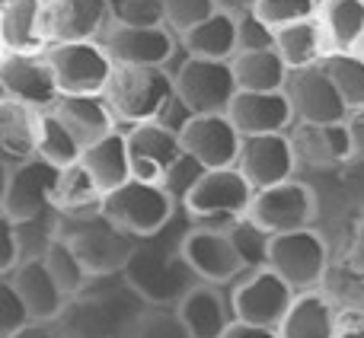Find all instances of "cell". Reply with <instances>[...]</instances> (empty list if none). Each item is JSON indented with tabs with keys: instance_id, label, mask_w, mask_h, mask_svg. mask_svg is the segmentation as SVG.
Returning <instances> with one entry per match:
<instances>
[{
	"instance_id": "52a82bcc",
	"label": "cell",
	"mask_w": 364,
	"mask_h": 338,
	"mask_svg": "<svg viewBox=\"0 0 364 338\" xmlns=\"http://www.w3.org/2000/svg\"><path fill=\"white\" fill-rule=\"evenodd\" d=\"M333 258H336L333 246H329V239L323 236L316 227H304V230H291V233H282V236H272L269 268L278 271L297 294H304V290H320Z\"/></svg>"
},
{
	"instance_id": "4316f807",
	"label": "cell",
	"mask_w": 364,
	"mask_h": 338,
	"mask_svg": "<svg viewBox=\"0 0 364 338\" xmlns=\"http://www.w3.org/2000/svg\"><path fill=\"white\" fill-rule=\"evenodd\" d=\"M42 109L23 102L0 99V153L10 160L38 157V131H42Z\"/></svg>"
},
{
	"instance_id": "5b68a950",
	"label": "cell",
	"mask_w": 364,
	"mask_h": 338,
	"mask_svg": "<svg viewBox=\"0 0 364 338\" xmlns=\"http://www.w3.org/2000/svg\"><path fill=\"white\" fill-rule=\"evenodd\" d=\"M179 207L182 205L160 182L128 179L122 188L106 195L102 214H106L115 227H122V230L132 233L134 239H141V236H154V233L164 230L179 214Z\"/></svg>"
},
{
	"instance_id": "d6986e66",
	"label": "cell",
	"mask_w": 364,
	"mask_h": 338,
	"mask_svg": "<svg viewBox=\"0 0 364 338\" xmlns=\"http://www.w3.org/2000/svg\"><path fill=\"white\" fill-rule=\"evenodd\" d=\"M237 169L250 179L256 192L272 188L278 182L294 179L297 169L294 144L288 134H259V138H243V151H240Z\"/></svg>"
},
{
	"instance_id": "f907efd6",
	"label": "cell",
	"mask_w": 364,
	"mask_h": 338,
	"mask_svg": "<svg viewBox=\"0 0 364 338\" xmlns=\"http://www.w3.org/2000/svg\"><path fill=\"white\" fill-rule=\"evenodd\" d=\"M333 338H364V313H339Z\"/></svg>"
},
{
	"instance_id": "ba28073f",
	"label": "cell",
	"mask_w": 364,
	"mask_h": 338,
	"mask_svg": "<svg viewBox=\"0 0 364 338\" xmlns=\"http://www.w3.org/2000/svg\"><path fill=\"white\" fill-rule=\"evenodd\" d=\"M173 77H176V93L195 115H227L240 93L230 61L182 55V61L173 67Z\"/></svg>"
},
{
	"instance_id": "db71d44e",
	"label": "cell",
	"mask_w": 364,
	"mask_h": 338,
	"mask_svg": "<svg viewBox=\"0 0 364 338\" xmlns=\"http://www.w3.org/2000/svg\"><path fill=\"white\" fill-rule=\"evenodd\" d=\"M256 4H259V0H218L220 10L233 13V16H246V13H252V10H256Z\"/></svg>"
},
{
	"instance_id": "f35d334b",
	"label": "cell",
	"mask_w": 364,
	"mask_h": 338,
	"mask_svg": "<svg viewBox=\"0 0 364 338\" xmlns=\"http://www.w3.org/2000/svg\"><path fill=\"white\" fill-rule=\"evenodd\" d=\"M252 13L272 29H284V26L320 16V0H259Z\"/></svg>"
},
{
	"instance_id": "5bb4252c",
	"label": "cell",
	"mask_w": 364,
	"mask_h": 338,
	"mask_svg": "<svg viewBox=\"0 0 364 338\" xmlns=\"http://www.w3.org/2000/svg\"><path fill=\"white\" fill-rule=\"evenodd\" d=\"M102 45L115 64H128V67H170L182 55V42L170 26L115 23L102 36Z\"/></svg>"
},
{
	"instance_id": "277c9868",
	"label": "cell",
	"mask_w": 364,
	"mask_h": 338,
	"mask_svg": "<svg viewBox=\"0 0 364 338\" xmlns=\"http://www.w3.org/2000/svg\"><path fill=\"white\" fill-rule=\"evenodd\" d=\"M61 236L77 249L83 258L87 271L93 278H112L122 275L132 258L138 239L115 227L106 214H93V217H61Z\"/></svg>"
},
{
	"instance_id": "c3c4849f",
	"label": "cell",
	"mask_w": 364,
	"mask_h": 338,
	"mask_svg": "<svg viewBox=\"0 0 364 338\" xmlns=\"http://www.w3.org/2000/svg\"><path fill=\"white\" fill-rule=\"evenodd\" d=\"M192 119H195V112L186 106V102H182V96H179V93H173V99L166 102V106H164V112L157 115V121H160V125L173 128V131H176V134L186 131V125H188V121H192Z\"/></svg>"
},
{
	"instance_id": "9c48e42d",
	"label": "cell",
	"mask_w": 364,
	"mask_h": 338,
	"mask_svg": "<svg viewBox=\"0 0 364 338\" xmlns=\"http://www.w3.org/2000/svg\"><path fill=\"white\" fill-rule=\"evenodd\" d=\"M0 99L23 102L32 109L58 106L61 87H58L55 67L45 51H4L0 55Z\"/></svg>"
},
{
	"instance_id": "e575fe53",
	"label": "cell",
	"mask_w": 364,
	"mask_h": 338,
	"mask_svg": "<svg viewBox=\"0 0 364 338\" xmlns=\"http://www.w3.org/2000/svg\"><path fill=\"white\" fill-rule=\"evenodd\" d=\"M329 80L336 83L339 96L346 99L348 112H364V55L361 51H333L323 61Z\"/></svg>"
},
{
	"instance_id": "83f0119b",
	"label": "cell",
	"mask_w": 364,
	"mask_h": 338,
	"mask_svg": "<svg viewBox=\"0 0 364 338\" xmlns=\"http://www.w3.org/2000/svg\"><path fill=\"white\" fill-rule=\"evenodd\" d=\"M275 51L284 58V64L291 70L316 67V64L326 61V55H333L326 29H323V23L316 16L294 26H284V29H275Z\"/></svg>"
},
{
	"instance_id": "3957f363",
	"label": "cell",
	"mask_w": 364,
	"mask_h": 338,
	"mask_svg": "<svg viewBox=\"0 0 364 338\" xmlns=\"http://www.w3.org/2000/svg\"><path fill=\"white\" fill-rule=\"evenodd\" d=\"M61 169L48 160H10L4 157L0 173V214L10 220H32L55 211V192Z\"/></svg>"
},
{
	"instance_id": "74e56055",
	"label": "cell",
	"mask_w": 364,
	"mask_h": 338,
	"mask_svg": "<svg viewBox=\"0 0 364 338\" xmlns=\"http://www.w3.org/2000/svg\"><path fill=\"white\" fill-rule=\"evenodd\" d=\"M237 256L243 262V271H256V268H269L272 258V233H265L259 224H252L250 217H240L227 227Z\"/></svg>"
},
{
	"instance_id": "d6a6232c",
	"label": "cell",
	"mask_w": 364,
	"mask_h": 338,
	"mask_svg": "<svg viewBox=\"0 0 364 338\" xmlns=\"http://www.w3.org/2000/svg\"><path fill=\"white\" fill-rule=\"evenodd\" d=\"M333 51L364 48V0H320V16Z\"/></svg>"
},
{
	"instance_id": "f5cc1de1",
	"label": "cell",
	"mask_w": 364,
	"mask_h": 338,
	"mask_svg": "<svg viewBox=\"0 0 364 338\" xmlns=\"http://www.w3.org/2000/svg\"><path fill=\"white\" fill-rule=\"evenodd\" d=\"M10 338H61V329H58V322H29Z\"/></svg>"
},
{
	"instance_id": "ffe728a7",
	"label": "cell",
	"mask_w": 364,
	"mask_h": 338,
	"mask_svg": "<svg viewBox=\"0 0 364 338\" xmlns=\"http://www.w3.org/2000/svg\"><path fill=\"white\" fill-rule=\"evenodd\" d=\"M188 157H195L205 169L237 166L243 151V134L230 121V115H195L179 134Z\"/></svg>"
},
{
	"instance_id": "7dc6e473",
	"label": "cell",
	"mask_w": 364,
	"mask_h": 338,
	"mask_svg": "<svg viewBox=\"0 0 364 338\" xmlns=\"http://www.w3.org/2000/svg\"><path fill=\"white\" fill-rule=\"evenodd\" d=\"M342 185H346L348 201L355 205L358 217H364V160H352L346 169H342Z\"/></svg>"
},
{
	"instance_id": "836d02e7",
	"label": "cell",
	"mask_w": 364,
	"mask_h": 338,
	"mask_svg": "<svg viewBox=\"0 0 364 338\" xmlns=\"http://www.w3.org/2000/svg\"><path fill=\"white\" fill-rule=\"evenodd\" d=\"M320 290L333 300L339 313H364V271L355 268L348 258H333Z\"/></svg>"
},
{
	"instance_id": "cb8c5ba5",
	"label": "cell",
	"mask_w": 364,
	"mask_h": 338,
	"mask_svg": "<svg viewBox=\"0 0 364 338\" xmlns=\"http://www.w3.org/2000/svg\"><path fill=\"white\" fill-rule=\"evenodd\" d=\"M13 281V288L19 290V297L26 300L32 320L36 322H58L70 307V297L64 294V288L55 281V275L48 271L45 258H32L23 262L13 275H4Z\"/></svg>"
},
{
	"instance_id": "9a60e30c",
	"label": "cell",
	"mask_w": 364,
	"mask_h": 338,
	"mask_svg": "<svg viewBox=\"0 0 364 338\" xmlns=\"http://www.w3.org/2000/svg\"><path fill=\"white\" fill-rule=\"evenodd\" d=\"M291 106H294L297 121H310V125H333V121H348L346 99L339 96L336 83L329 80L326 67H304V70H291L288 83H284Z\"/></svg>"
},
{
	"instance_id": "ac0fdd59",
	"label": "cell",
	"mask_w": 364,
	"mask_h": 338,
	"mask_svg": "<svg viewBox=\"0 0 364 338\" xmlns=\"http://www.w3.org/2000/svg\"><path fill=\"white\" fill-rule=\"evenodd\" d=\"M112 26H115L112 0H48L51 45H58V42H102V36H106Z\"/></svg>"
},
{
	"instance_id": "d590c367",
	"label": "cell",
	"mask_w": 364,
	"mask_h": 338,
	"mask_svg": "<svg viewBox=\"0 0 364 338\" xmlns=\"http://www.w3.org/2000/svg\"><path fill=\"white\" fill-rule=\"evenodd\" d=\"M38 157L48 160V163L58 166V169H68V166H74V163H80V160H83V144L74 138V131H70V128L64 125V121L58 119L51 109L42 115V131H38Z\"/></svg>"
},
{
	"instance_id": "9f6ffc18",
	"label": "cell",
	"mask_w": 364,
	"mask_h": 338,
	"mask_svg": "<svg viewBox=\"0 0 364 338\" xmlns=\"http://www.w3.org/2000/svg\"><path fill=\"white\" fill-rule=\"evenodd\" d=\"M361 55H364V48H361Z\"/></svg>"
},
{
	"instance_id": "8992f818",
	"label": "cell",
	"mask_w": 364,
	"mask_h": 338,
	"mask_svg": "<svg viewBox=\"0 0 364 338\" xmlns=\"http://www.w3.org/2000/svg\"><path fill=\"white\" fill-rule=\"evenodd\" d=\"M256 198V188L250 185L243 173L237 166L224 169H205L195 188L186 198V211L195 224L205 227H230L233 220L246 217Z\"/></svg>"
},
{
	"instance_id": "e0dca14e",
	"label": "cell",
	"mask_w": 364,
	"mask_h": 338,
	"mask_svg": "<svg viewBox=\"0 0 364 338\" xmlns=\"http://www.w3.org/2000/svg\"><path fill=\"white\" fill-rule=\"evenodd\" d=\"M128 131V153H132V175L144 182H160L170 175V169L182 160L186 147L173 128L160 121H141Z\"/></svg>"
},
{
	"instance_id": "d4e9b609",
	"label": "cell",
	"mask_w": 364,
	"mask_h": 338,
	"mask_svg": "<svg viewBox=\"0 0 364 338\" xmlns=\"http://www.w3.org/2000/svg\"><path fill=\"white\" fill-rule=\"evenodd\" d=\"M51 112L74 131V138L83 144V151L93 147L96 141L109 138L112 131H119V119H115L112 106H109V99L102 93L61 96Z\"/></svg>"
},
{
	"instance_id": "6da1fadb",
	"label": "cell",
	"mask_w": 364,
	"mask_h": 338,
	"mask_svg": "<svg viewBox=\"0 0 364 338\" xmlns=\"http://www.w3.org/2000/svg\"><path fill=\"white\" fill-rule=\"evenodd\" d=\"M192 224L195 220L188 217V211L179 207V214L160 233L138 239L122 278L144 307L176 310L188 290L201 284V278L195 275V268L182 252V239L192 230Z\"/></svg>"
},
{
	"instance_id": "816d5d0a",
	"label": "cell",
	"mask_w": 364,
	"mask_h": 338,
	"mask_svg": "<svg viewBox=\"0 0 364 338\" xmlns=\"http://www.w3.org/2000/svg\"><path fill=\"white\" fill-rule=\"evenodd\" d=\"M342 258H348V262L355 265V268L364 271V217L358 220V227H355L352 239H348V249L342 252Z\"/></svg>"
},
{
	"instance_id": "ee69618b",
	"label": "cell",
	"mask_w": 364,
	"mask_h": 338,
	"mask_svg": "<svg viewBox=\"0 0 364 338\" xmlns=\"http://www.w3.org/2000/svg\"><path fill=\"white\" fill-rule=\"evenodd\" d=\"M237 51H265L275 48V29L269 23L256 16V13H246L237 16Z\"/></svg>"
},
{
	"instance_id": "2e32d148",
	"label": "cell",
	"mask_w": 364,
	"mask_h": 338,
	"mask_svg": "<svg viewBox=\"0 0 364 338\" xmlns=\"http://www.w3.org/2000/svg\"><path fill=\"white\" fill-rule=\"evenodd\" d=\"M182 252H186L188 265L195 268V275L208 284H233L243 275V262L237 256L227 227H205V224H192V230L182 239Z\"/></svg>"
},
{
	"instance_id": "f546056e",
	"label": "cell",
	"mask_w": 364,
	"mask_h": 338,
	"mask_svg": "<svg viewBox=\"0 0 364 338\" xmlns=\"http://www.w3.org/2000/svg\"><path fill=\"white\" fill-rule=\"evenodd\" d=\"M102 205H106V192L100 188V182L93 179L87 166L74 163L61 169L55 192V211L61 217H93V214H102Z\"/></svg>"
},
{
	"instance_id": "11a10c76",
	"label": "cell",
	"mask_w": 364,
	"mask_h": 338,
	"mask_svg": "<svg viewBox=\"0 0 364 338\" xmlns=\"http://www.w3.org/2000/svg\"><path fill=\"white\" fill-rule=\"evenodd\" d=\"M352 134H355V151L364 160V112L352 115Z\"/></svg>"
},
{
	"instance_id": "8d00e7d4",
	"label": "cell",
	"mask_w": 364,
	"mask_h": 338,
	"mask_svg": "<svg viewBox=\"0 0 364 338\" xmlns=\"http://www.w3.org/2000/svg\"><path fill=\"white\" fill-rule=\"evenodd\" d=\"M45 265H48V271L55 275V281L61 284L64 294H68L70 300H74V297H80L83 290L96 281V278L87 271L83 258L77 256V249L64 236H58L55 243H51V249L45 252Z\"/></svg>"
},
{
	"instance_id": "681fc988",
	"label": "cell",
	"mask_w": 364,
	"mask_h": 338,
	"mask_svg": "<svg viewBox=\"0 0 364 338\" xmlns=\"http://www.w3.org/2000/svg\"><path fill=\"white\" fill-rule=\"evenodd\" d=\"M224 338H282V335H278V329H272V326H256V322L233 320L230 326H227Z\"/></svg>"
},
{
	"instance_id": "8fae6325",
	"label": "cell",
	"mask_w": 364,
	"mask_h": 338,
	"mask_svg": "<svg viewBox=\"0 0 364 338\" xmlns=\"http://www.w3.org/2000/svg\"><path fill=\"white\" fill-rule=\"evenodd\" d=\"M45 55L55 67L61 96L106 93L115 74V61L102 42H58Z\"/></svg>"
},
{
	"instance_id": "1f68e13d",
	"label": "cell",
	"mask_w": 364,
	"mask_h": 338,
	"mask_svg": "<svg viewBox=\"0 0 364 338\" xmlns=\"http://www.w3.org/2000/svg\"><path fill=\"white\" fill-rule=\"evenodd\" d=\"M230 64L243 93H282L291 77V67L284 64V58L275 48L237 51Z\"/></svg>"
},
{
	"instance_id": "44dd1931",
	"label": "cell",
	"mask_w": 364,
	"mask_h": 338,
	"mask_svg": "<svg viewBox=\"0 0 364 338\" xmlns=\"http://www.w3.org/2000/svg\"><path fill=\"white\" fill-rule=\"evenodd\" d=\"M230 121L243 138H259V134H288L297 125L294 106H291L288 93H243L240 89L237 99L230 106Z\"/></svg>"
},
{
	"instance_id": "4fadbf2b",
	"label": "cell",
	"mask_w": 364,
	"mask_h": 338,
	"mask_svg": "<svg viewBox=\"0 0 364 338\" xmlns=\"http://www.w3.org/2000/svg\"><path fill=\"white\" fill-rule=\"evenodd\" d=\"M291 144H294L297 157V175L307 173H333V169H346L352 160H358L355 151V134L352 119L333 121V125H310V121H297L288 131Z\"/></svg>"
},
{
	"instance_id": "f1b7e54d",
	"label": "cell",
	"mask_w": 364,
	"mask_h": 338,
	"mask_svg": "<svg viewBox=\"0 0 364 338\" xmlns=\"http://www.w3.org/2000/svg\"><path fill=\"white\" fill-rule=\"evenodd\" d=\"M83 166L93 173V179L100 182L102 192H115V188H122L128 179H134L132 175V153H128V131H112L109 138L96 141L93 147H87L83 151Z\"/></svg>"
},
{
	"instance_id": "30bf717a",
	"label": "cell",
	"mask_w": 364,
	"mask_h": 338,
	"mask_svg": "<svg viewBox=\"0 0 364 338\" xmlns=\"http://www.w3.org/2000/svg\"><path fill=\"white\" fill-rule=\"evenodd\" d=\"M246 217L262 227L265 233H272V236L314 227L316 224V192L304 175H294L288 182H278V185L256 192Z\"/></svg>"
},
{
	"instance_id": "b9f144b4",
	"label": "cell",
	"mask_w": 364,
	"mask_h": 338,
	"mask_svg": "<svg viewBox=\"0 0 364 338\" xmlns=\"http://www.w3.org/2000/svg\"><path fill=\"white\" fill-rule=\"evenodd\" d=\"M112 6L122 26H166V0H112Z\"/></svg>"
},
{
	"instance_id": "7bdbcfd3",
	"label": "cell",
	"mask_w": 364,
	"mask_h": 338,
	"mask_svg": "<svg viewBox=\"0 0 364 338\" xmlns=\"http://www.w3.org/2000/svg\"><path fill=\"white\" fill-rule=\"evenodd\" d=\"M138 338H188V332L176 310L151 307V313H144L138 322Z\"/></svg>"
},
{
	"instance_id": "4dcf8cb0",
	"label": "cell",
	"mask_w": 364,
	"mask_h": 338,
	"mask_svg": "<svg viewBox=\"0 0 364 338\" xmlns=\"http://www.w3.org/2000/svg\"><path fill=\"white\" fill-rule=\"evenodd\" d=\"M182 51L192 58H211V61H233L237 55V16L227 10H218L214 16H208L205 23H198L195 29H188L186 36H179Z\"/></svg>"
},
{
	"instance_id": "7c38bea8",
	"label": "cell",
	"mask_w": 364,
	"mask_h": 338,
	"mask_svg": "<svg viewBox=\"0 0 364 338\" xmlns=\"http://www.w3.org/2000/svg\"><path fill=\"white\" fill-rule=\"evenodd\" d=\"M294 297L297 290L272 268L243 271L233 281V290H230V303L237 320L256 322V326H272V329H278L284 322Z\"/></svg>"
},
{
	"instance_id": "484cf974",
	"label": "cell",
	"mask_w": 364,
	"mask_h": 338,
	"mask_svg": "<svg viewBox=\"0 0 364 338\" xmlns=\"http://www.w3.org/2000/svg\"><path fill=\"white\" fill-rule=\"evenodd\" d=\"M339 310L323 290H304L294 297L284 322L278 326L282 338H333Z\"/></svg>"
},
{
	"instance_id": "7402d4cb",
	"label": "cell",
	"mask_w": 364,
	"mask_h": 338,
	"mask_svg": "<svg viewBox=\"0 0 364 338\" xmlns=\"http://www.w3.org/2000/svg\"><path fill=\"white\" fill-rule=\"evenodd\" d=\"M48 0H0V48L48 51Z\"/></svg>"
},
{
	"instance_id": "60d3db41",
	"label": "cell",
	"mask_w": 364,
	"mask_h": 338,
	"mask_svg": "<svg viewBox=\"0 0 364 338\" xmlns=\"http://www.w3.org/2000/svg\"><path fill=\"white\" fill-rule=\"evenodd\" d=\"M29 322H36V320H32L26 300L19 297V290L13 288L10 278H0V338L16 335Z\"/></svg>"
},
{
	"instance_id": "f6af8a7d",
	"label": "cell",
	"mask_w": 364,
	"mask_h": 338,
	"mask_svg": "<svg viewBox=\"0 0 364 338\" xmlns=\"http://www.w3.org/2000/svg\"><path fill=\"white\" fill-rule=\"evenodd\" d=\"M205 175V166L198 163L195 157H188V153H182V160L176 166L170 169V175L164 179V188L173 195V198L179 201V205H186V198H188V192L195 188V182Z\"/></svg>"
},
{
	"instance_id": "603a6c76",
	"label": "cell",
	"mask_w": 364,
	"mask_h": 338,
	"mask_svg": "<svg viewBox=\"0 0 364 338\" xmlns=\"http://www.w3.org/2000/svg\"><path fill=\"white\" fill-rule=\"evenodd\" d=\"M182 326H186L188 338H224L227 326H230L237 316H233V303L220 284H195L186 294V300L176 307Z\"/></svg>"
},
{
	"instance_id": "7a4b0ae2",
	"label": "cell",
	"mask_w": 364,
	"mask_h": 338,
	"mask_svg": "<svg viewBox=\"0 0 364 338\" xmlns=\"http://www.w3.org/2000/svg\"><path fill=\"white\" fill-rule=\"evenodd\" d=\"M176 93V77L170 67H128L115 64V74L106 87V99L112 106L119 125L134 128L141 121H157L164 106Z\"/></svg>"
},
{
	"instance_id": "bcb514c9",
	"label": "cell",
	"mask_w": 364,
	"mask_h": 338,
	"mask_svg": "<svg viewBox=\"0 0 364 338\" xmlns=\"http://www.w3.org/2000/svg\"><path fill=\"white\" fill-rule=\"evenodd\" d=\"M19 265H23V249H19L16 224L0 214V278L13 275Z\"/></svg>"
},
{
	"instance_id": "ab89813d",
	"label": "cell",
	"mask_w": 364,
	"mask_h": 338,
	"mask_svg": "<svg viewBox=\"0 0 364 338\" xmlns=\"http://www.w3.org/2000/svg\"><path fill=\"white\" fill-rule=\"evenodd\" d=\"M218 10H220L218 0H166V26H170L176 36H186L188 29L205 23V19L214 16Z\"/></svg>"
}]
</instances>
